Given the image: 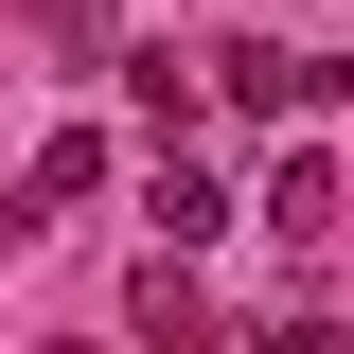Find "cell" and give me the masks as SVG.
I'll return each mask as SVG.
<instances>
[{"label": "cell", "mask_w": 354, "mask_h": 354, "mask_svg": "<svg viewBox=\"0 0 354 354\" xmlns=\"http://www.w3.org/2000/svg\"><path fill=\"white\" fill-rule=\"evenodd\" d=\"M319 88H337V71H319V53H283V36H230V53H213V106H248V124H301Z\"/></svg>", "instance_id": "1"}, {"label": "cell", "mask_w": 354, "mask_h": 354, "mask_svg": "<svg viewBox=\"0 0 354 354\" xmlns=\"http://www.w3.org/2000/svg\"><path fill=\"white\" fill-rule=\"evenodd\" d=\"M142 213H160V248H213V230H230V195H213V177H195V142H177V160L142 177Z\"/></svg>", "instance_id": "2"}, {"label": "cell", "mask_w": 354, "mask_h": 354, "mask_svg": "<svg viewBox=\"0 0 354 354\" xmlns=\"http://www.w3.org/2000/svg\"><path fill=\"white\" fill-rule=\"evenodd\" d=\"M266 230H283V248H319V230H337V160H319V142L266 177Z\"/></svg>", "instance_id": "3"}, {"label": "cell", "mask_w": 354, "mask_h": 354, "mask_svg": "<svg viewBox=\"0 0 354 354\" xmlns=\"http://www.w3.org/2000/svg\"><path fill=\"white\" fill-rule=\"evenodd\" d=\"M124 319H142V337H213V301H195V248H160V266H142V283H124Z\"/></svg>", "instance_id": "4"}, {"label": "cell", "mask_w": 354, "mask_h": 354, "mask_svg": "<svg viewBox=\"0 0 354 354\" xmlns=\"http://www.w3.org/2000/svg\"><path fill=\"white\" fill-rule=\"evenodd\" d=\"M18 195H36V213H71V195H106V142H88V124H53V142H36V177H18Z\"/></svg>", "instance_id": "5"}]
</instances>
